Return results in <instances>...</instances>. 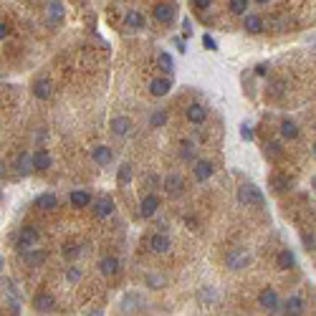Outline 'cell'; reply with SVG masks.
I'll use <instances>...</instances> for the list:
<instances>
[{"label":"cell","mask_w":316,"mask_h":316,"mask_svg":"<svg viewBox=\"0 0 316 316\" xmlns=\"http://www.w3.org/2000/svg\"><path fill=\"white\" fill-rule=\"evenodd\" d=\"M238 203L241 205H263V192L256 185L246 182L238 187Z\"/></svg>","instance_id":"cell-1"},{"label":"cell","mask_w":316,"mask_h":316,"mask_svg":"<svg viewBox=\"0 0 316 316\" xmlns=\"http://www.w3.org/2000/svg\"><path fill=\"white\" fill-rule=\"evenodd\" d=\"M251 261H253V256L246 248H238V251H230L228 253V268L230 271H243V268L251 266Z\"/></svg>","instance_id":"cell-2"},{"label":"cell","mask_w":316,"mask_h":316,"mask_svg":"<svg viewBox=\"0 0 316 316\" xmlns=\"http://www.w3.org/2000/svg\"><path fill=\"white\" fill-rule=\"evenodd\" d=\"M170 89H172V81L167 76H160V78H152V84H149V94L152 96H157V99H162V96H167L170 94Z\"/></svg>","instance_id":"cell-3"},{"label":"cell","mask_w":316,"mask_h":316,"mask_svg":"<svg viewBox=\"0 0 316 316\" xmlns=\"http://www.w3.org/2000/svg\"><path fill=\"white\" fill-rule=\"evenodd\" d=\"M162 185H165V192H167L170 197H180V195L185 192V182H182L180 175H167Z\"/></svg>","instance_id":"cell-4"},{"label":"cell","mask_w":316,"mask_h":316,"mask_svg":"<svg viewBox=\"0 0 316 316\" xmlns=\"http://www.w3.org/2000/svg\"><path fill=\"white\" fill-rule=\"evenodd\" d=\"M38 243V230L33 228V225H28V228H23L20 230V235H18V251H28L30 246H35Z\"/></svg>","instance_id":"cell-5"},{"label":"cell","mask_w":316,"mask_h":316,"mask_svg":"<svg viewBox=\"0 0 316 316\" xmlns=\"http://www.w3.org/2000/svg\"><path fill=\"white\" fill-rule=\"evenodd\" d=\"M185 116H187V122H192V124H203L208 119V109L203 104H190L185 109Z\"/></svg>","instance_id":"cell-6"},{"label":"cell","mask_w":316,"mask_h":316,"mask_svg":"<svg viewBox=\"0 0 316 316\" xmlns=\"http://www.w3.org/2000/svg\"><path fill=\"white\" fill-rule=\"evenodd\" d=\"M144 304H147V301H144V296H142V294H134V291H132V294H127V296H124V301H122V306H124V311H127V314H137V311H142V309H144Z\"/></svg>","instance_id":"cell-7"},{"label":"cell","mask_w":316,"mask_h":316,"mask_svg":"<svg viewBox=\"0 0 316 316\" xmlns=\"http://www.w3.org/2000/svg\"><path fill=\"white\" fill-rule=\"evenodd\" d=\"M258 304H261L263 309H268V311H276V314H279V294H276L273 289H263L261 296H258Z\"/></svg>","instance_id":"cell-8"},{"label":"cell","mask_w":316,"mask_h":316,"mask_svg":"<svg viewBox=\"0 0 316 316\" xmlns=\"http://www.w3.org/2000/svg\"><path fill=\"white\" fill-rule=\"evenodd\" d=\"M149 248H152V253H167L170 248H172V243H170V238L165 233H154L152 235V241H149Z\"/></svg>","instance_id":"cell-9"},{"label":"cell","mask_w":316,"mask_h":316,"mask_svg":"<svg viewBox=\"0 0 316 316\" xmlns=\"http://www.w3.org/2000/svg\"><path fill=\"white\" fill-rule=\"evenodd\" d=\"M213 172H215V165H213V162H208V160H197V162H195V180H197V182L210 180Z\"/></svg>","instance_id":"cell-10"},{"label":"cell","mask_w":316,"mask_h":316,"mask_svg":"<svg viewBox=\"0 0 316 316\" xmlns=\"http://www.w3.org/2000/svg\"><path fill=\"white\" fill-rule=\"evenodd\" d=\"M157 210H160V197L149 192L144 200H142V205H139V213H142V218H152Z\"/></svg>","instance_id":"cell-11"},{"label":"cell","mask_w":316,"mask_h":316,"mask_svg":"<svg viewBox=\"0 0 316 316\" xmlns=\"http://www.w3.org/2000/svg\"><path fill=\"white\" fill-rule=\"evenodd\" d=\"M114 213V200L111 197H106V195H101L99 200L94 203V215L96 218H109Z\"/></svg>","instance_id":"cell-12"},{"label":"cell","mask_w":316,"mask_h":316,"mask_svg":"<svg viewBox=\"0 0 316 316\" xmlns=\"http://www.w3.org/2000/svg\"><path fill=\"white\" fill-rule=\"evenodd\" d=\"M53 306H56V299L51 296V294H38L35 299H33V309L35 311H41V314H46V311H53Z\"/></svg>","instance_id":"cell-13"},{"label":"cell","mask_w":316,"mask_h":316,"mask_svg":"<svg viewBox=\"0 0 316 316\" xmlns=\"http://www.w3.org/2000/svg\"><path fill=\"white\" fill-rule=\"evenodd\" d=\"M99 271H101L104 276H116V273L122 271V263H119V258L106 256V258H101V263H99Z\"/></svg>","instance_id":"cell-14"},{"label":"cell","mask_w":316,"mask_h":316,"mask_svg":"<svg viewBox=\"0 0 316 316\" xmlns=\"http://www.w3.org/2000/svg\"><path fill=\"white\" fill-rule=\"evenodd\" d=\"M91 157H94V162H96V165H101V167H106V165L114 160L111 149H109V147H104V144L94 147V149H91Z\"/></svg>","instance_id":"cell-15"},{"label":"cell","mask_w":316,"mask_h":316,"mask_svg":"<svg viewBox=\"0 0 316 316\" xmlns=\"http://www.w3.org/2000/svg\"><path fill=\"white\" fill-rule=\"evenodd\" d=\"M109 127H111V132H114V134L124 137V134H129V132H132V119H127V116H114Z\"/></svg>","instance_id":"cell-16"},{"label":"cell","mask_w":316,"mask_h":316,"mask_svg":"<svg viewBox=\"0 0 316 316\" xmlns=\"http://www.w3.org/2000/svg\"><path fill=\"white\" fill-rule=\"evenodd\" d=\"M15 170H18V172H23V175L33 172V170H35V165H33V154L20 152V154L15 157Z\"/></svg>","instance_id":"cell-17"},{"label":"cell","mask_w":316,"mask_h":316,"mask_svg":"<svg viewBox=\"0 0 316 316\" xmlns=\"http://www.w3.org/2000/svg\"><path fill=\"white\" fill-rule=\"evenodd\" d=\"M165 286H167V276H165V273H160V271L147 273V289L160 291V289H165Z\"/></svg>","instance_id":"cell-18"},{"label":"cell","mask_w":316,"mask_h":316,"mask_svg":"<svg viewBox=\"0 0 316 316\" xmlns=\"http://www.w3.org/2000/svg\"><path fill=\"white\" fill-rule=\"evenodd\" d=\"M56 205H58V197L53 192H43V195L35 197V208L38 210H53Z\"/></svg>","instance_id":"cell-19"},{"label":"cell","mask_w":316,"mask_h":316,"mask_svg":"<svg viewBox=\"0 0 316 316\" xmlns=\"http://www.w3.org/2000/svg\"><path fill=\"white\" fill-rule=\"evenodd\" d=\"M51 94H53V86H51V81H46V78L33 84V96L35 99H51Z\"/></svg>","instance_id":"cell-20"},{"label":"cell","mask_w":316,"mask_h":316,"mask_svg":"<svg viewBox=\"0 0 316 316\" xmlns=\"http://www.w3.org/2000/svg\"><path fill=\"white\" fill-rule=\"evenodd\" d=\"M154 18L160 20V23H170L175 18V8L167 5V3H160V5H154Z\"/></svg>","instance_id":"cell-21"},{"label":"cell","mask_w":316,"mask_h":316,"mask_svg":"<svg viewBox=\"0 0 316 316\" xmlns=\"http://www.w3.org/2000/svg\"><path fill=\"white\" fill-rule=\"evenodd\" d=\"M48 18L53 25H61V20H63V3L61 0H51L48 3Z\"/></svg>","instance_id":"cell-22"},{"label":"cell","mask_w":316,"mask_h":316,"mask_svg":"<svg viewBox=\"0 0 316 316\" xmlns=\"http://www.w3.org/2000/svg\"><path fill=\"white\" fill-rule=\"evenodd\" d=\"M33 165H35V170H48L51 167V154L46 149L33 152Z\"/></svg>","instance_id":"cell-23"},{"label":"cell","mask_w":316,"mask_h":316,"mask_svg":"<svg viewBox=\"0 0 316 316\" xmlns=\"http://www.w3.org/2000/svg\"><path fill=\"white\" fill-rule=\"evenodd\" d=\"M89 203H91V195L86 190H73L71 192V205L73 208H86Z\"/></svg>","instance_id":"cell-24"},{"label":"cell","mask_w":316,"mask_h":316,"mask_svg":"<svg viewBox=\"0 0 316 316\" xmlns=\"http://www.w3.org/2000/svg\"><path fill=\"white\" fill-rule=\"evenodd\" d=\"M124 23H127V28H144V15L142 13H137V10H127V15H124Z\"/></svg>","instance_id":"cell-25"},{"label":"cell","mask_w":316,"mask_h":316,"mask_svg":"<svg viewBox=\"0 0 316 316\" xmlns=\"http://www.w3.org/2000/svg\"><path fill=\"white\" fill-rule=\"evenodd\" d=\"M25 263L33 266V268L46 263V251H25Z\"/></svg>","instance_id":"cell-26"},{"label":"cell","mask_w":316,"mask_h":316,"mask_svg":"<svg viewBox=\"0 0 316 316\" xmlns=\"http://www.w3.org/2000/svg\"><path fill=\"white\" fill-rule=\"evenodd\" d=\"M281 137H286V139H296V137H299V127H296L291 119H284V122H281Z\"/></svg>","instance_id":"cell-27"},{"label":"cell","mask_w":316,"mask_h":316,"mask_svg":"<svg viewBox=\"0 0 316 316\" xmlns=\"http://www.w3.org/2000/svg\"><path fill=\"white\" fill-rule=\"evenodd\" d=\"M157 63H160V68H162V71H167V73H172V71H175V61H172V56H170L167 51L157 53Z\"/></svg>","instance_id":"cell-28"},{"label":"cell","mask_w":316,"mask_h":316,"mask_svg":"<svg viewBox=\"0 0 316 316\" xmlns=\"http://www.w3.org/2000/svg\"><path fill=\"white\" fill-rule=\"evenodd\" d=\"M246 30L248 33H261L263 30V18L261 15H248L246 18Z\"/></svg>","instance_id":"cell-29"},{"label":"cell","mask_w":316,"mask_h":316,"mask_svg":"<svg viewBox=\"0 0 316 316\" xmlns=\"http://www.w3.org/2000/svg\"><path fill=\"white\" fill-rule=\"evenodd\" d=\"M149 124H152L154 129H160V127H165V124H167V109H157V111L152 114V119H149Z\"/></svg>","instance_id":"cell-30"},{"label":"cell","mask_w":316,"mask_h":316,"mask_svg":"<svg viewBox=\"0 0 316 316\" xmlns=\"http://www.w3.org/2000/svg\"><path fill=\"white\" fill-rule=\"evenodd\" d=\"M294 263H296V258H294L291 251H281V253H279V268L289 271V268H294Z\"/></svg>","instance_id":"cell-31"},{"label":"cell","mask_w":316,"mask_h":316,"mask_svg":"<svg viewBox=\"0 0 316 316\" xmlns=\"http://www.w3.org/2000/svg\"><path fill=\"white\" fill-rule=\"evenodd\" d=\"M286 311H289V314H304V301H301L299 296H289Z\"/></svg>","instance_id":"cell-32"},{"label":"cell","mask_w":316,"mask_h":316,"mask_svg":"<svg viewBox=\"0 0 316 316\" xmlns=\"http://www.w3.org/2000/svg\"><path fill=\"white\" fill-rule=\"evenodd\" d=\"M271 187H273L276 192L289 190V177H284V175H273V177H271Z\"/></svg>","instance_id":"cell-33"},{"label":"cell","mask_w":316,"mask_h":316,"mask_svg":"<svg viewBox=\"0 0 316 316\" xmlns=\"http://www.w3.org/2000/svg\"><path fill=\"white\" fill-rule=\"evenodd\" d=\"M132 180V165H122L119 167V172H116V182H119V185H124V182H129Z\"/></svg>","instance_id":"cell-34"},{"label":"cell","mask_w":316,"mask_h":316,"mask_svg":"<svg viewBox=\"0 0 316 316\" xmlns=\"http://www.w3.org/2000/svg\"><path fill=\"white\" fill-rule=\"evenodd\" d=\"M266 157H268V160H279V157H281V144L279 142H268L266 144Z\"/></svg>","instance_id":"cell-35"},{"label":"cell","mask_w":316,"mask_h":316,"mask_svg":"<svg viewBox=\"0 0 316 316\" xmlns=\"http://www.w3.org/2000/svg\"><path fill=\"white\" fill-rule=\"evenodd\" d=\"M230 10L235 15H243L248 10V0H230Z\"/></svg>","instance_id":"cell-36"},{"label":"cell","mask_w":316,"mask_h":316,"mask_svg":"<svg viewBox=\"0 0 316 316\" xmlns=\"http://www.w3.org/2000/svg\"><path fill=\"white\" fill-rule=\"evenodd\" d=\"M78 279H81V271H78L76 266H71V268L66 271V281H68V284H76Z\"/></svg>","instance_id":"cell-37"},{"label":"cell","mask_w":316,"mask_h":316,"mask_svg":"<svg viewBox=\"0 0 316 316\" xmlns=\"http://www.w3.org/2000/svg\"><path fill=\"white\" fill-rule=\"evenodd\" d=\"M180 154H182V160H192V157H195V149H192V144H190V142H182V149H180Z\"/></svg>","instance_id":"cell-38"},{"label":"cell","mask_w":316,"mask_h":316,"mask_svg":"<svg viewBox=\"0 0 316 316\" xmlns=\"http://www.w3.org/2000/svg\"><path fill=\"white\" fill-rule=\"evenodd\" d=\"M203 46H205L208 51H218V43H215V38H213V35H208V33L203 35Z\"/></svg>","instance_id":"cell-39"},{"label":"cell","mask_w":316,"mask_h":316,"mask_svg":"<svg viewBox=\"0 0 316 316\" xmlns=\"http://www.w3.org/2000/svg\"><path fill=\"white\" fill-rule=\"evenodd\" d=\"M78 253H81V248H78V246H66L63 248V258H76Z\"/></svg>","instance_id":"cell-40"},{"label":"cell","mask_w":316,"mask_h":316,"mask_svg":"<svg viewBox=\"0 0 316 316\" xmlns=\"http://www.w3.org/2000/svg\"><path fill=\"white\" fill-rule=\"evenodd\" d=\"M182 33H185V38H190V35H192V20H190V18H185V20H182Z\"/></svg>","instance_id":"cell-41"},{"label":"cell","mask_w":316,"mask_h":316,"mask_svg":"<svg viewBox=\"0 0 316 316\" xmlns=\"http://www.w3.org/2000/svg\"><path fill=\"white\" fill-rule=\"evenodd\" d=\"M241 137H243L246 142H251V139H253V129H251L248 124H243V127H241Z\"/></svg>","instance_id":"cell-42"},{"label":"cell","mask_w":316,"mask_h":316,"mask_svg":"<svg viewBox=\"0 0 316 316\" xmlns=\"http://www.w3.org/2000/svg\"><path fill=\"white\" fill-rule=\"evenodd\" d=\"M192 3H195V8H197V10H205V8H210L213 0H192Z\"/></svg>","instance_id":"cell-43"},{"label":"cell","mask_w":316,"mask_h":316,"mask_svg":"<svg viewBox=\"0 0 316 316\" xmlns=\"http://www.w3.org/2000/svg\"><path fill=\"white\" fill-rule=\"evenodd\" d=\"M256 73H258V76H266V73H268V63H258V66H256Z\"/></svg>","instance_id":"cell-44"},{"label":"cell","mask_w":316,"mask_h":316,"mask_svg":"<svg viewBox=\"0 0 316 316\" xmlns=\"http://www.w3.org/2000/svg\"><path fill=\"white\" fill-rule=\"evenodd\" d=\"M8 33H10V25L8 23H0V38H5Z\"/></svg>","instance_id":"cell-45"},{"label":"cell","mask_w":316,"mask_h":316,"mask_svg":"<svg viewBox=\"0 0 316 316\" xmlns=\"http://www.w3.org/2000/svg\"><path fill=\"white\" fill-rule=\"evenodd\" d=\"M175 46H177V51H185V43H182V38H175Z\"/></svg>","instance_id":"cell-46"},{"label":"cell","mask_w":316,"mask_h":316,"mask_svg":"<svg viewBox=\"0 0 316 316\" xmlns=\"http://www.w3.org/2000/svg\"><path fill=\"white\" fill-rule=\"evenodd\" d=\"M311 154H314V160H316V144H314V149H311Z\"/></svg>","instance_id":"cell-47"},{"label":"cell","mask_w":316,"mask_h":316,"mask_svg":"<svg viewBox=\"0 0 316 316\" xmlns=\"http://www.w3.org/2000/svg\"><path fill=\"white\" fill-rule=\"evenodd\" d=\"M311 187H314V190H316V177H314V180H311Z\"/></svg>","instance_id":"cell-48"},{"label":"cell","mask_w":316,"mask_h":316,"mask_svg":"<svg viewBox=\"0 0 316 316\" xmlns=\"http://www.w3.org/2000/svg\"><path fill=\"white\" fill-rule=\"evenodd\" d=\"M256 3H261V5H266V3H268V0H256Z\"/></svg>","instance_id":"cell-49"}]
</instances>
